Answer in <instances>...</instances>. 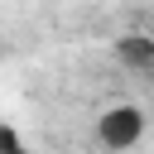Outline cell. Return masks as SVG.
Wrapping results in <instances>:
<instances>
[{"instance_id":"cell-1","label":"cell","mask_w":154,"mask_h":154,"mask_svg":"<svg viewBox=\"0 0 154 154\" xmlns=\"http://www.w3.org/2000/svg\"><path fill=\"white\" fill-rule=\"evenodd\" d=\"M96 140H101V149H111V154L135 149V144L144 140V111H140V106H106V111L96 116Z\"/></svg>"},{"instance_id":"cell-2","label":"cell","mask_w":154,"mask_h":154,"mask_svg":"<svg viewBox=\"0 0 154 154\" xmlns=\"http://www.w3.org/2000/svg\"><path fill=\"white\" fill-rule=\"evenodd\" d=\"M116 58H120V63H130V67H154V38L130 34V38H120V43H116Z\"/></svg>"}]
</instances>
